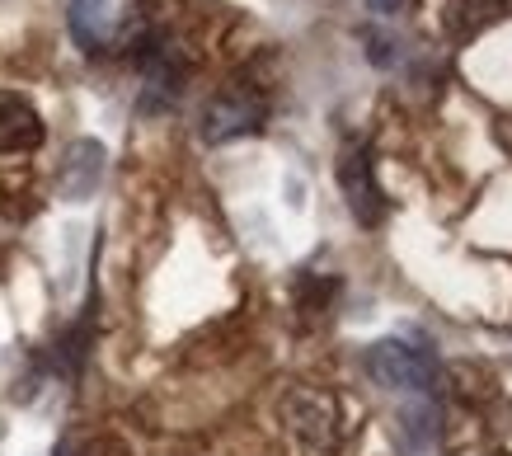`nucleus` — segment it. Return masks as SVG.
Masks as SVG:
<instances>
[{
  "instance_id": "nucleus-8",
  "label": "nucleus",
  "mask_w": 512,
  "mask_h": 456,
  "mask_svg": "<svg viewBox=\"0 0 512 456\" xmlns=\"http://www.w3.org/2000/svg\"><path fill=\"white\" fill-rule=\"evenodd\" d=\"M66 19H71V38H76L85 52H99L109 43V33H113L109 0H71Z\"/></svg>"
},
{
  "instance_id": "nucleus-2",
  "label": "nucleus",
  "mask_w": 512,
  "mask_h": 456,
  "mask_svg": "<svg viewBox=\"0 0 512 456\" xmlns=\"http://www.w3.org/2000/svg\"><path fill=\"white\" fill-rule=\"evenodd\" d=\"M362 367H367V377L376 386L400 395H423L437 386V358L423 339H376L367 348Z\"/></svg>"
},
{
  "instance_id": "nucleus-4",
  "label": "nucleus",
  "mask_w": 512,
  "mask_h": 456,
  "mask_svg": "<svg viewBox=\"0 0 512 456\" xmlns=\"http://www.w3.org/2000/svg\"><path fill=\"white\" fill-rule=\"evenodd\" d=\"M282 419L292 424V433L306 447L315 452H334L343 442V414H339V400L329 391H311V386H301L282 400Z\"/></svg>"
},
{
  "instance_id": "nucleus-13",
  "label": "nucleus",
  "mask_w": 512,
  "mask_h": 456,
  "mask_svg": "<svg viewBox=\"0 0 512 456\" xmlns=\"http://www.w3.org/2000/svg\"><path fill=\"white\" fill-rule=\"evenodd\" d=\"M494 456H508V452H494Z\"/></svg>"
},
{
  "instance_id": "nucleus-3",
  "label": "nucleus",
  "mask_w": 512,
  "mask_h": 456,
  "mask_svg": "<svg viewBox=\"0 0 512 456\" xmlns=\"http://www.w3.org/2000/svg\"><path fill=\"white\" fill-rule=\"evenodd\" d=\"M339 189H343V203L348 212L357 217V226H381L390 217V198L381 189V179H376V160H372V146L353 137V142H343L339 151Z\"/></svg>"
},
{
  "instance_id": "nucleus-12",
  "label": "nucleus",
  "mask_w": 512,
  "mask_h": 456,
  "mask_svg": "<svg viewBox=\"0 0 512 456\" xmlns=\"http://www.w3.org/2000/svg\"><path fill=\"white\" fill-rule=\"evenodd\" d=\"M367 5H372L381 19H390V15H400V10H404V0H367Z\"/></svg>"
},
{
  "instance_id": "nucleus-7",
  "label": "nucleus",
  "mask_w": 512,
  "mask_h": 456,
  "mask_svg": "<svg viewBox=\"0 0 512 456\" xmlns=\"http://www.w3.org/2000/svg\"><path fill=\"white\" fill-rule=\"evenodd\" d=\"M508 10H512V0H447L442 5V29H447L451 43H470L484 29H494Z\"/></svg>"
},
{
  "instance_id": "nucleus-10",
  "label": "nucleus",
  "mask_w": 512,
  "mask_h": 456,
  "mask_svg": "<svg viewBox=\"0 0 512 456\" xmlns=\"http://www.w3.org/2000/svg\"><path fill=\"white\" fill-rule=\"evenodd\" d=\"M334 297H339V283H334V278H315V273H306V278L296 283V306H301V315H325Z\"/></svg>"
},
{
  "instance_id": "nucleus-1",
  "label": "nucleus",
  "mask_w": 512,
  "mask_h": 456,
  "mask_svg": "<svg viewBox=\"0 0 512 456\" xmlns=\"http://www.w3.org/2000/svg\"><path fill=\"white\" fill-rule=\"evenodd\" d=\"M268 123V95L254 85V80H226L217 95L202 104L198 118V137L207 146H226L240 142V137H254L264 132Z\"/></svg>"
},
{
  "instance_id": "nucleus-11",
  "label": "nucleus",
  "mask_w": 512,
  "mask_h": 456,
  "mask_svg": "<svg viewBox=\"0 0 512 456\" xmlns=\"http://www.w3.org/2000/svg\"><path fill=\"white\" fill-rule=\"evenodd\" d=\"M362 43H367V57H372V66H395L400 62V38H390V33H381V29H362L357 33Z\"/></svg>"
},
{
  "instance_id": "nucleus-5",
  "label": "nucleus",
  "mask_w": 512,
  "mask_h": 456,
  "mask_svg": "<svg viewBox=\"0 0 512 456\" xmlns=\"http://www.w3.org/2000/svg\"><path fill=\"white\" fill-rule=\"evenodd\" d=\"M104 165H109L104 142H94V137L71 142L66 146V156H62V170H57V193H62L66 203H85V198H94L99 179H104Z\"/></svg>"
},
{
  "instance_id": "nucleus-9",
  "label": "nucleus",
  "mask_w": 512,
  "mask_h": 456,
  "mask_svg": "<svg viewBox=\"0 0 512 456\" xmlns=\"http://www.w3.org/2000/svg\"><path fill=\"white\" fill-rule=\"evenodd\" d=\"M400 433L409 438V447H414V452H428V447L437 442V409L428 405V400L409 405L400 414Z\"/></svg>"
},
{
  "instance_id": "nucleus-6",
  "label": "nucleus",
  "mask_w": 512,
  "mask_h": 456,
  "mask_svg": "<svg viewBox=\"0 0 512 456\" xmlns=\"http://www.w3.org/2000/svg\"><path fill=\"white\" fill-rule=\"evenodd\" d=\"M47 137L43 118L24 95H10L0 90V156H24V151H38Z\"/></svg>"
}]
</instances>
